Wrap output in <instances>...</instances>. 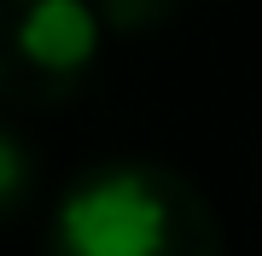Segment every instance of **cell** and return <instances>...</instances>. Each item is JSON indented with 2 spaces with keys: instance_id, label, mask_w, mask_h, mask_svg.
Returning a JSON list of instances; mask_svg holds the SVG:
<instances>
[{
  "instance_id": "obj_1",
  "label": "cell",
  "mask_w": 262,
  "mask_h": 256,
  "mask_svg": "<svg viewBox=\"0 0 262 256\" xmlns=\"http://www.w3.org/2000/svg\"><path fill=\"white\" fill-rule=\"evenodd\" d=\"M47 256H222V221L181 169L105 157L53 204Z\"/></svg>"
},
{
  "instance_id": "obj_2",
  "label": "cell",
  "mask_w": 262,
  "mask_h": 256,
  "mask_svg": "<svg viewBox=\"0 0 262 256\" xmlns=\"http://www.w3.org/2000/svg\"><path fill=\"white\" fill-rule=\"evenodd\" d=\"M99 18L88 0H0V105L58 111L94 76Z\"/></svg>"
},
{
  "instance_id": "obj_3",
  "label": "cell",
  "mask_w": 262,
  "mask_h": 256,
  "mask_svg": "<svg viewBox=\"0 0 262 256\" xmlns=\"http://www.w3.org/2000/svg\"><path fill=\"white\" fill-rule=\"evenodd\" d=\"M35 146L18 134V123H12L6 111H0V221H12V216H24L29 198H35Z\"/></svg>"
},
{
  "instance_id": "obj_4",
  "label": "cell",
  "mask_w": 262,
  "mask_h": 256,
  "mask_svg": "<svg viewBox=\"0 0 262 256\" xmlns=\"http://www.w3.org/2000/svg\"><path fill=\"white\" fill-rule=\"evenodd\" d=\"M94 18L117 35H151L181 18V0H94Z\"/></svg>"
}]
</instances>
